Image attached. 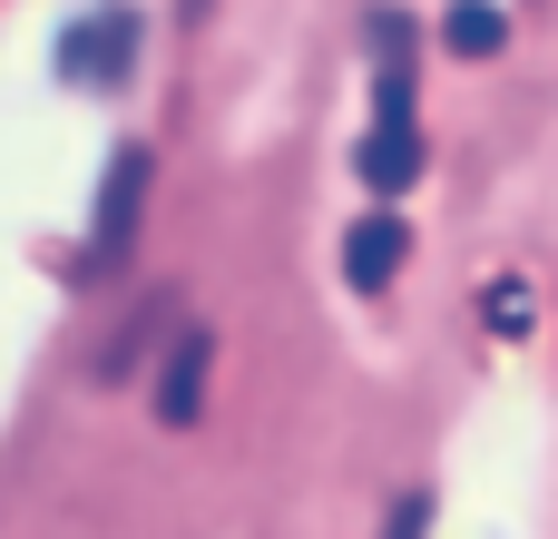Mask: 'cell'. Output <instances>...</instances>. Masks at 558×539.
Listing matches in <instances>:
<instances>
[{"label": "cell", "mask_w": 558, "mask_h": 539, "mask_svg": "<svg viewBox=\"0 0 558 539\" xmlns=\"http://www.w3.org/2000/svg\"><path fill=\"white\" fill-rule=\"evenodd\" d=\"M137 216H147V147H118V157H108V187H98V216H88L78 275H118L128 245H137Z\"/></svg>", "instance_id": "cell-1"}, {"label": "cell", "mask_w": 558, "mask_h": 539, "mask_svg": "<svg viewBox=\"0 0 558 539\" xmlns=\"http://www.w3.org/2000/svg\"><path fill=\"white\" fill-rule=\"evenodd\" d=\"M128 69H137V20L128 10H88L59 39V79H128Z\"/></svg>", "instance_id": "cell-2"}, {"label": "cell", "mask_w": 558, "mask_h": 539, "mask_svg": "<svg viewBox=\"0 0 558 539\" xmlns=\"http://www.w3.org/2000/svg\"><path fill=\"white\" fill-rule=\"evenodd\" d=\"M206 373H216V334L186 324V334L167 344V373H157V422H167V432H186V422L206 412Z\"/></svg>", "instance_id": "cell-3"}, {"label": "cell", "mask_w": 558, "mask_h": 539, "mask_svg": "<svg viewBox=\"0 0 558 539\" xmlns=\"http://www.w3.org/2000/svg\"><path fill=\"white\" fill-rule=\"evenodd\" d=\"M402 255H412V226H402V216H363V226L343 236V285H353V295H383V285L402 275Z\"/></svg>", "instance_id": "cell-4"}, {"label": "cell", "mask_w": 558, "mask_h": 539, "mask_svg": "<svg viewBox=\"0 0 558 539\" xmlns=\"http://www.w3.org/2000/svg\"><path fill=\"white\" fill-rule=\"evenodd\" d=\"M353 167H363V187H373V196H402V187L422 177V137H412V118H402V128H392V118H373V137H363V157H353Z\"/></svg>", "instance_id": "cell-5"}, {"label": "cell", "mask_w": 558, "mask_h": 539, "mask_svg": "<svg viewBox=\"0 0 558 539\" xmlns=\"http://www.w3.org/2000/svg\"><path fill=\"white\" fill-rule=\"evenodd\" d=\"M441 39H451L461 59H490V49L510 39V20H500L490 0H451V10H441Z\"/></svg>", "instance_id": "cell-6"}, {"label": "cell", "mask_w": 558, "mask_h": 539, "mask_svg": "<svg viewBox=\"0 0 558 539\" xmlns=\"http://www.w3.org/2000/svg\"><path fill=\"white\" fill-rule=\"evenodd\" d=\"M481 314H490V334H500V344H520V334L539 324V295H530L520 275H500V285L481 295Z\"/></svg>", "instance_id": "cell-7"}, {"label": "cell", "mask_w": 558, "mask_h": 539, "mask_svg": "<svg viewBox=\"0 0 558 539\" xmlns=\"http://www.w3.org/2000/svg\"><path fill=\"white\" fill-rule=\"evenodd\" d=\"M373 69H412V20L402 10H373Z\"/></svg>", "instance_id": "cell-8"}, {"label": "cell", "mask_w": 558, "mask_h": 539, "mask_svg": "<svg viewBox=\"0 0 558 539\" xmlns=\"http://www.w3.org/2000/svg\"><path fill=\"white\" fill-rule=\"evenodd\" d=\"M373 118H412V69H373Z\"/></svg>", "instance_id": "cell-9"}, {"label": "cell", "mask_w": 558, "mask_h": 539, "mask_svg": "<svg viewBox=\"0 0 558 539\" xmlns=\"http://www.w3.org/2000/svg\"><path fill=\"white\" fill-rule=\"evenodd\" d=\"M422 530H432V491H402L392 520H383V539H422Z\"/></svg>", "instance_id": "cell-10"}, {"label": "cell", "mask_w": 558, "mask_h": 539, "mask_svg": "<svg viewBox=\"0 0 558 539\" xmlns=\"http://www.w3.org/2000/svg\"><path fill=\"white\" fill-rule=\"evenodd\" d=\"M186 10H206V0H186Z\"/></svg>", "instance_id": "cell-11"}]
</instances>
